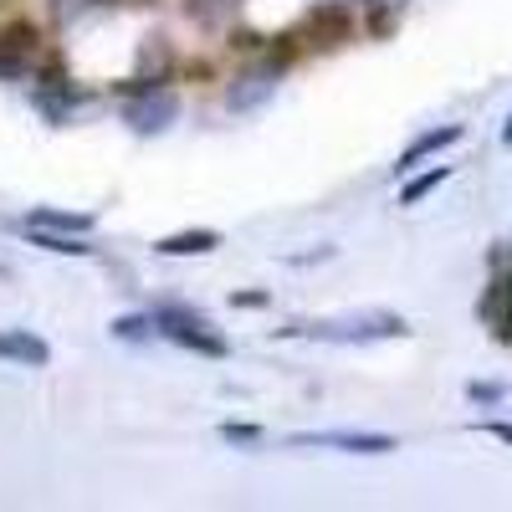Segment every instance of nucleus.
I'll return each instance as SVG.
<instances>
[{"mask_svg": "<svg viewBox=\"0 0 512 512\" xmlns=\"http://www.w3.org/2000/svg\"><path fill=\"white\" fill-rule=\"evenodd\" d=\"M292 446H338V451H390L395 441H384V436H349V431H338V436H292Z\"/></svg>", "mask_w": 512, "mask_h": 512, "instance_id": "1a4fd4ad", "label": "nucleus"}, {"mask_svg": "<svg viewBox=\"0 0 512 512\" xmlns=\"http://www.w3.org/2000/svg\"><path fill=\"white\" fill-rule=\"evenodd\" d=\"M451 139H461V128H441V134H425V139H420V144H415V149H410V154L400 159V169H410L415 159H425V154H431V149H446Z\"/></svg>", "mask_w": 512, "mask_h": 512, "instance_id": "f8f14e48", "label": "nucleus"}, {"mask_svg": "<svg viewBox=\"0 0 512 512\" xmlns=\"http://www.w3.org/2000/svg\"><path fill=\"white\" fill-rule=\"evenodd\" d=\"M113 338H134V344H144V338H154V318H144V313H134V318H113Z\"/></svg>", "mask_w": 512, "mask_h": 512, "instance_id": "9b49d317", "label": "nucleus"}, {"mask_svg": "<svg viewBox=\"0 0 512 512\" xmlns=\"http://www.w3.org/2000/svg\"><path fill=\"white\" fill-rule=\"evenodd\" d=\"M231 303H236V308H262V303H267V292H236Z\"/></svg>", "mask_w": 512, "mask_h": 512, "instance_id": "f3484780", "label": "nucleus"}, {"mask_svg": "<svg viewBox=\"0 0 512 512\" xmlns=\"http://www.w3.org/2000/svg\"><path fill=\"white\" fill-rule=\"evenodd\" d=\"M216 246H221L216 231H180V236H164L159 241L164 256H205V251H216Z\"/></svg>", "mask_w": 512, "mask_h": 512, "instance_id": "9d476101", "label": "nucleus"}, {"mask_svg": "<svg viewBox=\"0 0 512 512\" xmlns=\"http://www.w3.org/2000/svg\"><path fill=\"white\" fill-rule=\"evenodd\" d=\"M226 6V0H185V11L195 16V21H210V16H216Z\"/></svg>", "mask_w": 512, "mask_h": 512, "instance_id": "4468645a", "label": "nucleus"}, {"mask_svg": "<svg viewBox=\"0 0 512 512\" xmlns=\"http://www.w3.org/2000/svg\"><path fill=\"white\" fill-rule=\"evenodd\" d=\"M221 436H226V441H262V431H256V425H226Z\"/></svg>", "mask_w": 512, "mask_h": 512, "instance_id": "dca6fc26", "label": "nucleus"}, {"mask_svg": "<svg viewBox=\"0 0 512 512\" xmlns=\"http://www.w3.org/2000/svg\"><path fill=\"white\" fill-rule=\"evenodd\" d=\"M282 333H297V338H384V333H405L400 318H359V323H287Z\"/></svg>", "mask_w": 512, "mask_h": 512, "instance_id": "39448f33", "label": "nucleus"}, {"mask_svg": "<svg viewBox=\"0 0 512 512\" xmlns=\"http://www.w3.org/2000/svg\"><path fill=\"white\" fill-rule=\"evenodd\" d=\"M349 31H354V16L344 6H333V0H323V6H313L303 21H297L292 36L303 41V47H313V52H328V47H344Z\"/></svg>", "mask_w": 512, "mask_h": 512, "instance_id": "7ed1b4c3", "label": "nucleus"}, {"mask_svg": "<svg viewBox=\"0 0 512 512\" xmlns=\"http://www.w3.org/2000/svg\"><path fill=\"white\" fill-rule=\"evenodd\" d=\"M154 333L169 338V344H180V349H195V354H210V359H226V338L210 328L200 313L190 308H164L154 318Z\"/></svg>", "mask_w": 512, "mask_h": 512, "instance_id": "f257e3e1", "label": "nucleus"}, {"mask_svg": "<svg viewBox=\"0 0 512 512\" xmlns=\"http://www.w3.org/2000/svg\"><path fill=\"white\" fill-rule=\"evenodd\" d=\"M175 118H180V98L164 93V88H139L134 98L123 103V123L134 128V134H144V139L164 134V128H175Z\"/></svg>", "mask_w": 512, "mask_h": 512, "instance_id": "f03ea898", "label": "nucleus"}, {"mask_svg": "<svg viewBox=\"0 0 512 512\" xmlns=\"http://www.w3.org/2000/svg\"><path fill=\"white\" fill-rule=\"evenodd\" d=\"M0 359L26 364V369H41V364L52 359V349H47V338H36L31 328H0Z\"/></svg>", "mask_w": 512, "mask_h": 512, "instance_id": "423d86ee", "label": "nucleus"}, {"mask_svg": "<svg viewBox=\"0 0 512 512\" xmlns=\"http://www.w3.org/2000/svg\"><path fill=\"white\" fill-rule=\"evenodd\" d=\"M272 82H277V62H272V67H251V72H241V77H236V88H231V108L246 113V108H256V103H267Z\"/></svg>", "mask_w": 512, "mask_h": 512, "instance_id": "0eeeda50", "label": "nucleus"}, {"mask_svg": "<svg viewBox=\"0 0 512 512\" xmlns=\"http://www.w3.org/2000/svg\"><path fill=\"white\" fill-rule=\"evenodd\" d=\"M41 57V31L31 21H11L0 31V77H21Z\"/></svg>", "mask_w": 512, "mask_h": 512, "instance_id": "20e7f679", "label": "nucleus"}, {"mask_svg": "<svg viewBox=\"0 0 512 512\" xmlns=\"http://www.w3.org/2000/svg\"><path fill=\"white\" fill-rule=\"evenodd\" d=\"M497 333H502V338H512V282L502 287V323H497Z\"/></svg>", "mask_w": 512, "mask_h": 512, "instance_id": "2eb2a0df", "label": "nucleus"}, {"mask_svg": "<svg viewBox=\"0 0 512 512\" xmlns=\"http://www.w3.org/2000/svg\"><path fill=\"white\" fill-rule=\"evenodd\" d=\"M26 226H36V231H62V236H82V231H93V216H82V210H31L26 216Z\"/></svg>", "mask_w": 512, "mask_h": 512, "instance_id": "6e6552de", "label": "nucleus"}, {"mask_svg": "<svg viewBox=\"0 0 512 512\" xmlns=\"http://www.w3.org/2000/svg\"><path fill=\"white\" fill-rule=\"evenodd\" d=\"M441 180H446V169H436V175H425V180H415V185H410V190H405V205H415V200H420V195H425V190H436V185H441Z\"/></svg>", "mask_w": 512, "mask_h": 512, "instance_id": "ddd939ff", "label": "nucleus"}]
</instances>
